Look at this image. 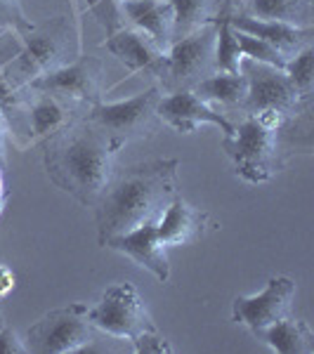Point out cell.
I'll return each instance as SVG.
<instances>
[{
    "label": "cell",
    "instance_id": "1",
    "mask_svg": "<svg viewBox=\"0 0 314 354\" xmlns=\"http://www.w3.org/2000/svg\"><path fill=\"white\" fill-rule=\"evenodd\" d=\"M123 147L102 128L76 116L43 140V165L53 185L85 208H95L113 175V158Z\"/></svg>",
    "mask_w": 314,
    "mask_h": 354
},
{
    "label": "cell",
    "instance_id": "2",
    "mask_svg": "<svg viewBox=\"0 0 314 354\" xmlns=\"http://www.w3.org/2000/svg\"><path fill=\"white\" fill-rule=\"evenodd\" d=\"M178 170V158H154L113 170L109 185L95 205L100 245L145 222L161 218L163 210L180 194Z\"/></svg>",
    "mask_w": 314,
    "mask_h": 354
},
{
    "label": "cell",
    "instance_id": "3",
    "mask_svg": "<svg viewBox=\"0 0 314 354\" xmlns=\"http://www.w3.org/2000/svg\"><path fill=\"white\" fill-rule=\"evenodd\" d=\"M19 55L0 68L10 78V83L21 90L48 71H55L71 62V43L81 41V19L53 17L19 36Z\"/></svg>",
    "mask_w": 314,
    "mask_h": 354
},
{
    "label": "cell",
    "instance_id": "4",
    "mask_svg": "<svg viewBox=\"0 0 314 354\" xmlns=\"http://www.w3.org/2000/svg\"><path fill=\"white\" fill-rule=\"evenodd\" d=\"M220 145L222 151L232 158L237 175L250 185L270 182L288 158L279 130L265 128L253 116H246L239 125H234L230 135H222Z\"/></svg>",
    "mask_w": 314,
    "mask_h": 354
},
{
    "label": "cell",
    "instance_id": "5",
    "mask_svg": "<svg viewBox=\"0 0 314 354\" xmlns=\"http://www.w3.org/2000/svg\"><path fill=\"white\" fill-rule=\"evenodd\" d=\"M215 73V21L198 26L196 31L175 38L151 71L158 78L163 95L178 90H194L203 78Z\"/></svg>",
    "mask_w": 314,
    "mask_h": 354
},
{
    "label": "cell",
    "instance_id": "6",
    "mask_svg": "<svg viewBox=\"0 0 314 354\" xmlns=\"http://www.w3.org/2000/svg\"><path fill=\"white\" fill-rule=\"evenodd\" d=\"M161 88L151 85L145 93H137L121 102H97L88 106L83 116L102 128L111 140L125 147L133 140H147L158 130V102H161Z\"/></svg>",
    "mask_w": 314,
    "mask_h": 354
},
{
    "label": "cell",
    "instance_id": "7",
    "mask_svg": "<svg viewBox=\"0 0 314 354\" xmlns=\"http://www.w3.org/2000/svg\"><path fill=\"white\" fill-rule=\"evenodd\" d=\"M95 340V326L88 319L85 302H68L43 314L26 330V352L36 354H76Z\"/></svg>",
    "mask_w": 314,
    "mask_h": 354
},
{
    "label": "cell",
    "instance_id": "8",
    "mask_svg": "<svg viewBox=\"0 0 314 354\" xmlns=\"http://www.w3.org/2000/svg\"><path fill=\"white\" fill-rule=\"evenodd\" d=\"M85 109L62 100L57 95L41 93L36 88H24L21 102L8 113V137H24L21 149L33 147L38 142L48 140Z\"/></svg>",
    "mask_w": 314,
    "mask_h": 354
},
{
    "label": "cell",
    "instance_id": "9",
    "mask_svg": "<svg viewBox=\"0 0 314 354\" xmlns=\"http://www.w3.org/2000/svg\"><path fill=\"white\" fill-rule=\"evenodd\" d=\"M90 324L113 338L135 340L145 330L156 328L149 310L133 283H113L100 295L95 307H88Z\"/></svg>",
    "mask_w": 314,
    "mask_h": 354
},
{
    "label": "cell",
    "instance_id": "10",
    "mask_svg": "<svg viewBox=\"0 0 314 354\" xmlns=\"http://www.w3.org/2000/svg\"><path fill=\"white\" fill-rule=\"evenodd\" d=\"M102 76H104V62L100 57L78 50L76 59L55 68V71H48L26 88L57 95L81 109H88V106L102 102Z\"/></svg>",
    "mask_w": 314,
    "mask_h": 354
},
{
    "label": "cell",
    "instance_id": "11",
    "mask_svg": "<svg viewBox=\"0 0 314 354\" xmlns=\"http://www.w3.org/2000/svg\"><path fill=\"white\" fill-rule=\"evenodd\" d=\"M241 71L248 81V93L241 106L243 116H253V113L265 109H274L293 116V113L302 111L305 106H312V102L300 100L298 90L288 81L284 68L260 64V62L253 59H241Z\"/></svg>",
    "mask_w": 314,
    "mask_h": 354
},
{
    "label": "cell",
    "instance_id": "12",
    "mask_svg": "<svg viewBox=\"0 0 314 354\" xmlns=\"http://www.w3.org/2000/svg\"><path fill=\"white\" fill-rule=\"evenodd\" d=\"M298 286L290 277H272L260 293L239 295L232 302V322L241 324L250 333L272 326L279 319L288 317Z\"/></svg>",
    "mask_w": 314,
    "mask_h": 354
},
{
    "label": "cell",
    "instance_id": "13",
    "mask_svg": "<svg viewBox=\"0 0 314 354\" xmlns=\"http://www.w3.org/2000/svg\"><path fill=\"white\" fill-rule=\"evenodd\" d=\"M156 113L161 123L170 125L175 133L182 135H192L198 125H215L225 135H230L234 130V123L230 118L222 116L215 106L198 100L194 90H178V93L161 95Z\"/></svg>",
    "mask_w": 314,
    "mask_h": 354
},
{
    "label": "cell",
    "instance_id": "14",
    "mask_svg": "<svg viewBox=\"0 0 314 354\" xmlns=\"http://www.w3.org/2000/svg\"><path fill=\"white\" fill-rule=\"evenodd\" d=\"M156 222L158 220H149L145 225L135 227V230L121 234V236H113L104 243V248H111L116 253L125 255L140 265L142 270L151 272L154 277L158 279L161 283L170 281V260L168 253H165V245L158 239L156 232Z\"/></svg>",
    "mask_w": 314,
    "mask_h": 354
},
{
    "label": "cell",
    "instance_id": "15",
    "mask_svg": "<svg viewBox=\"0 0 314 354\" xmlns=\"http://www.w3.org/2000/svg\"><path fill=\"white\" fill-rule=\"evenodd\" d=\"M213 230H218V222L210 218V213L187 203L180 194L173 198V203L163 210L156 222L158 239H161L165 248H178V245L201 241L205 234Z\"/></svg>",
    "mask_w": 314,
    "mask_h": 354
},
{
    "label": "cell",
    "instance_id": "16",
    "mask_svg": "<svg viewBox=\"0 0 314 354\" xmlns=\"http://www.w3.org/2000/svg\"><path fill=\"white\" fill-rule=\"evenodd\" d=\"M232 26L274 45L286 59L293 57L295 53H300L307 45H312V38H314V26L302 28L293 24H284V21L255 19V17L241 12V10H234L232 12Z\"/></svg>",
    "mask_w": 314,
    "mask_h": 354
},
{
    "label": "cell",
    "instance_id": "17",
    "mask_svg": "<svg viewBox=\"0 0 314 354\" xmlns=\"http://www.w3.org/2000/svg\"><path fill=\"white\" fill-rule=\"evenodd\" d=\"M125 24L140 28L158 48L168 50L175 41V10L170 0H123Z\"/></svg>",
    "mask_w": 314,
    "mask_h": 354
},
{
    "label": "cell",
    "instance_id": "18",
    "mask_svg": "<svg viewBox=\"0 0 314 354\" xmlns=\"http://www.w3.org/2000/svg\"><path fill=\"white\" fill-rule=\"evenodd\" d=\"M102 48L116 57L130 73H137V71L151 73L163 57V50L158 48L145 31H140V28H135L130 24H125L123 28L113 31L111 36H107Z\"/></svg>",
    "mask_w": 314,
    "mask_h": 354
},
{
    "label": "cell",
    "instance_id": "19",
    "mask_svg": "<svg viewBox=\"0 0 314 354\" xmlns=\"http://www.w3.org/2000/svg\"><path fill=\"white\" fill-rule=\"evenodd\" d=\"M255 338L277 354H314V333L310 324L290 314L258 330Z\"/></svg>",
    "mask_w": 314,
    "mask_h": 354
},
{
    "label": "cell",
    "instance_id": "20",
    "mask_svg": "<svg viewBox=\"0 0 314 354\" xmlns=\"http://www.w3.org/2000/svg\"><path fill=\"white\" fill-rule=\"evenodd\" d=\"M248 93V81L243 71L239 73H222L215 71L213 76L203 78L194 85V95L210 106H225V109H241Z\"/></svg>",
    "mask_w": 314,
    "mask_h": 354
},
{
    "label": "cell",
    "instance_id": "21",
    "mask_svg": "<svg viewBox=\"0 0 314 354\" xmlns=\"http://www.w3.org/2000/svg\"><path fill=\"white\" fill-rule=\"evenodd\" d=\"M241 12L255 19L284 21L293 26H314V5L312 0H243Z\"/></svg>",
    "mask_w": 314,
    "mask_h": 354
},
{
    "label": "cell",
    "instance_id": "22",
    "mask_svg": "<svg viewBox=\"0 0 314 354\" xmlns=\"http://www.w3.org/2000/svg\"><path fill=\"white\" fill-rule=\"evenodd\" d=\"M234 5H225L215 17V71L239 73L241 71V50H239L237 31L232 26Z\"/></svg>",
    "mask_w": 314,
    "mask_h": 354
},
{
    "label": "cell",
    "instance_id": "23",
    "mask_svg": "<svg viewBox=\"0 0 314 354\" xmlns=\"http://www.w3.org/2000/svg\"><path fill=\"white\" fill-rule=\"evenodd\" d=\"M175 10V38L196 31L198 26L215 21L225 5H234V0H170Z\"/></svg>",
    "mask_w": 314,
    "mask_h": 354
},
{
    "label": "cell",
    "instance_id": "24",
    "mask_svg": "<svg viewBox=\"0 0 314 354\" xmlns=\"http://www.w3.org/2000/svg\"><path fill=\"white\" fill-rule=\"evenodd\" d=\"M284 73L288 76V81L293 83V88L298 90L300 100L312 102V90H314V48L307 45L300 53L288 57Z\"/></svg>",
    "mask_w": 314,
    "mask_h": 354
},
{
    "label": "cell",
    "instance_id": "25",
    "mask_svg": "<svg viewBox=\"0 0 314 354\" xmlns=\"http://www.w3.org/2000/svg\"><path fill=\"white\" fill-rule=\"evenodd\" d=\"M237 31V41H239V50H241V57L243 59H253V62H260V64H270V66H277V68H284L286 66V57L279 53L274 45L260 41V38L250 36V33H243L239 28Z\"/></svg>",
    "mask_w": 314,
    "mask_h": 354
},
{
    "label": "cell",
    "instance_id": "26",
    "mask_svg": "<svg viewBox=\"0 0 314 354\" xmlns=\"http://www.w3.org/2000/svg\"><path fill=\"white\" fill-rule=\"evenodd\" d=\"M36 26L21 8V0H0V33L12 31L17 36H24Z\"/></svg>",
    "mask_w": 314,
    "mask_h": 354
},
{
    "label": "cell",
    "instance_id": "27",
    "mask_svg": "<svg viewBox=\"0 0 314 354\" xmlns=\"http://www.w3.org/2000/svg\"><path fill=\"white\" fill-rule=\"evenodd\" d=\"M85 5H88V10L95 15V19L104 26L107 36H111L113 31L125 26L121 3H116V0H85Z\"/></svg>",
    "mask_w": 314,
    "mask_h": 354
},
{
    "label": "cell",
    "instance_id": "28",
    "mask_svg": "<svg viewBox=\"0 0 314 354\" xmlns=\"http://www.w3.org/2000/svg\"><path fill=\"white\" fill-rule=\"evenodd\" d=\"M130 342H133V350L137 354H170L173 352L170 342L158 333V328L145 330V333H140L135 340H130Z\"/></svg>",
    "mask_w": 314,
    "mask_h": 354
},
{
    "label": "cell",
    "instance_id": "29",
    "mask_svg": "<svg viewBox=\"0 0 314 354\" xmlns=\"http://www.w3.org/2000/svg\"><path fill=\"white\" fill-rule=\"evenodd\" d=\"M21 95H24V88H15L12 83H10V78L5 76V71L0 68V109L5 111V116H8L10 111L15 109L17 104L21 102Z\"/></svg>",
    "mask_w": 314,
    "mask_h": 354
},
{
    "label": "cell",
    "instance_id": "30",
    "mask_svg": "<svg viewBox=\"0 0 314 354\" xmlns=\"http://www.w3.org/2000/svg\"><path fill=\"white\" fill-rule=\"evenodd\" d=\"M0 354H26V342L8 324L0 326Z\"/></svg>",
    "mask_w": 314,
    "mask_h": 354
},
{
    "label": "cell",
    "instance_id": "31",
    "mask_svg": "<svg viewBox=\"0 0 314 354\" xmlns=\"http://www.w3.org/2000/svg\"><path fill=\"white\" fill-rule=\"evenodd\" d=\"M15 283H17L15 272L10 270L8 265H0V300L8 298V295L12 293V290H15Z\"/></svg>",
    "mask_w": 314,
    "mask_h": 354
},
{
    "label": "cell",
    "instance_id": "32",
    "mask_svg": "<svg viewBox=\"0 0 314 354\" xmlns=\"http://www.w3.org/2000/svg\"><path fill=\"white\" fill-rule=\"evenodd\" d=\"M5 140H8V116L0 109V153H5Z\"/></svg>",
    "mask_w": 314,
    "mask_h": 354
},
{
    "label": "cell",
    "instance_id": "33",
    "mask_svg": "<svg viewBox=\"0 0 314 354\" xmlns=\"http://www.w3.org/2000/svg\"><path fill=\"white\" fill-rule=\"evenodd\" d=\"M0 196H8V189H5V177H3V165H0Z\"/></svg>",
    "mask_w": 314,
    "mask_h": 354
},
{
    "label": "cell",
    "instance_id": "34",
    "mask_svg": "<svg viewBox=\"0 0 314 354\" xmlns=\"http://www.w3.org/2000/svg\"><path fill=\"white\" fill-rule=\"evenodd\" d=\"M5 203H8V196H0V215H3V208H5Z\"/></svg>",
    "mask_w": 314,
    "mask_h": 354
},
{
    "label": "cell",
    "instance_id": "35",
    "mask_svg": "<svg viewBox=\"0 0 314 354\" xmlns=\"http://www.w3.org/2000/svg\"><path fill=\"white\" fill-rule=\"evenodd\" d=\"M3 324H5V319H3V312H0V326H3Z\"/></svg>",
    "mask_w": 314,
    "mask_h": 354
},
{
    "label": "cell",
    "instance_id": "36",
    "mask_svg": "<svg viewBox=\"0 0 314 354\" xmlns=\"http://www.w3.org/2000/svg\"><path fill=\"white\" fill-rule=\"evenodd\" d=\"M0 165H3V153H0Z\"/></svg>",
    "mask_w": 314,
    "mask_h": 354
},
{
    "label": "cell",
    "instance_id": "37",
    "mask_svg": "<svg viewBox=\"0 0 314 354\" xmlns=\"http://www.w3.org/2000/svg\"><path fill=\"white\" fill-rule=\"evenodd\" d=\"M241 3H243V0H241Z\"/></svg>",
    "mask_w": 314,
    "mask_h": 354
}]
</instances>
